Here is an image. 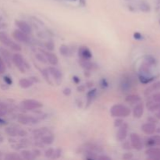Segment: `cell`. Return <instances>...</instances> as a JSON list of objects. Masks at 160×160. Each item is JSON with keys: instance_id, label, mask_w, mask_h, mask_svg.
Listing matches in <instances>:
<instances>
[{"instance_id": "cell-43", "label": "cell", "mask_w": 160, "mask_h": 160, "mask_svg": "<svg viewBox=\"0 0 160 160\" xmlns=\"http://www.w3.org/2000/svg\"><path fill=\"white\" fill-rule=\"evenodd\" d=\"M132 158H133V154L131 152L125 153V154L123 156V159H132Z\"/></svg>"}, {"instance_id": "cell-39", "label": "cell", "mask_w": 160, "mask_h": 160, "mask_svg": "<svg viewBox=\"0 0 160 160\" xmlns=\"http://www.w3.org/2000/svg\"><path fill=\"white\" fill-rule=\"evenodd\" d=\"M45 47H46L48 50L52 51V50L54 49V44H53V42H52V41H49V42H48L45 44Z\"/></svg>"}, {"instance_id": "cell-16", "label": "cell", "mask_w": 160, "mask_h": 160, "mask_svg": "<svg viewBox=\"0 0 160 160\" xmlns=\"http://www.w3.org/2000/svg\"><path fill=\"white\" fill-rule=\"evenodd\" d=\"M146 145L148 147H153L155 145L160 146V135H154L148 138L146 142Z\"/></svg>"}, {"instance_id": "cell-20", "label": "cell", "mask_w": 160, "mask_h": 160, "mask_svg": "<svg viewBox=\"0 0 160 160\" xmlns=\"http://www.w3.org/2000/svg\"><path fill=\"white\" fill-rule=\"evenodd\" d=\"M146 107L151 112H155V111L159 110L160 109V103L156 102L154 100L153 101H149L147 102Z\"/></svg>"}, {"instance_id": "cell-49", "label": "cell", "mask_w": 160, "mask_h": 160, "mask_svg": "<svg viewBox=\"0 0 160 160\" xmlns=\"http://www.w3.org/2000/svg\"><path fill=\"white\" fill-rule=\"evenodd\" d=\"M134 38L138 39L141 38V34H138V33H135V34H134Z\"/></svg>"}, {"instance_id": "cell-4", "label": "cell", "mask_w": 160, "mask_h": 160, "mask_svg": "<svg viewBox=\"0 0 160 160\" xmlns=\"http://www.w3.org/2000/svg\"><path fill=\"white\" fill-rule=\"evenodd\" d=\"M21 106L23 109L27 110H33V109H37L39 108H42L43 106L42 102L37 101V100L33 99H27L21 102Z\"/></svg>"}, {"instance_id": "cell-11", "label": "cell", "mask_w": 160, "mask_h": 160, "mask_svg": "<svg viewBox=\"0 0 160 160\" xmlns=\"http://www.w3.org/2000/svg\"><path fill=\"white\" fill-rule=\"evenodd\" d=\"M15 24L20 31L24 32L25 34H31V32H32V30H31V28L30 27V25L25 21H23V20H16Z\"/></svg>"}, {"instance_id": "cell-1", "label": "cell", "mask_w": 160, "mask_h": 160, "mask_svg": "<svg viewBox=\"0 0 160 160\" xmlns=\"http://www.w3.org/2000/svg\"><path fill=\"white\" fill-rule=\"evenodd\" d=\"M110 113L114 117H127L131 114V109L121 104L114 105L110 109Z\"/></svg>"}, {"instance_id": "cell-48", "label": "cell", "mask_w": 160, "mask_h": 160, "mask_svg": "<svg viewBox=\"0 0 160 160\" xmlns=\"http://www.w3.org/2000/svg\"><path fill=\"white\" fill-rule=\"evenodd\" d=\"M156 117L158 120H160V109L159 110H157V112L156 113Z\"/></svg>"}, {"instance_id": "cell-5", "label": "cell", "mask_w": 160, "mask_h": 160, "mask_svg": "<svg viewBox=\"0 0 160 160\" xmlns=\"http://www.w3.org/2000/svg\"><path fill=\"white\" fill-rule=\"evenodd\" d=\"M130 141H131V145L134 149L136 150H142L143 148V142H142V138H140V136L138 135L136 133H132L131 134L130 136Z\"/></svg>"}, {"instance_id": "cell-7", "label": "cell", "mask_w": 160, "mask_h": 160, "mask_svg": "<svg viewBox=\"0 0 160 160\" xmlns=\"http://www.w3.org/2000/svg\"><path fill=\"white\" fill-rule=\"evenodd\" d=\"M6 133L11 137H16V136L24 137V136L28 135V133L23 130L17 129V128H7L6 129Z\"/></svg>"}, {"instance_id": "cell-51", "label": "cell", "mask_w": 160, "mask_h": 160, "mask_svg": "<svg viewBox=\"0 0 160 160\" xmlns=\"http://www.w3.org/2000/svg\"><path fill=\"white\" fill-rule=\"evenodd\" d=\"M80 2H81L83 6H84L86 3V0H80Z\"/></svg>"}, {"instance_id": "cell-29", "label": "cell", "mask_w": 160, "mask_h": 160, "mask_svg": "<svg viewBox=\"0 0 160 160\" xmlns=\"http://www.w3.org/2000/svg\"><path fill=\"white\" fill-rule=\"evenodd\" d=\"M84 156H85L86 159H98V156H96L95 152L92 150H89V151L86 152L84 153Z\"/></svg>"}, {"instance_id": "cell-44", "label": "cell", "mask_w": 160, "mask_h": 160, "mask_svg": "<svg viewBox=\"0 0 160 160\" xmlns=\"http://www.w3.org/2000/svg\"><path fill=\"white\" fill-rule=\"evenodd\" d=\"M131 145H130V143L128 142H125L123 144V145H122V146H123V148H124V149H131Z\"/></svg>"}, {"instance_id": "cell-30", "label": "cell", "mask_w": 160, "mask_h": 160, "mask_svg": "<svg viewBox=\"0 0 160 160\" xmlns=\"http://www.w3.org/2000/svg\"><path fill=\"white\" fill-rule=\"evenodd\" d=\"M139 79H140L141 82L143 84H148V83L151 82L153 80L152 77H146V76H142V75H139Z\"/></svg>"}, {"instance_id": "cell-14", "label": "cell", "mask_w": 160, "mask_h": 160, "mask_svg": "<svg viewBox=\"0 0 160 160\" xmlns=\"http://www.w3.org/2000/svg\"><path fill=\"white\" fill-rule=\"evenodd\" d=\"M144 113V105L142 103H137L133 109V115L135 118H141Z\"/></svg>"}, {"instance_id": "cell-46", "label": "cell", "mask_w": 160, "mask_h": 160, "mask_svg": "<svg viewBox=\"0 0 160 160\" xmlns=\"http://www.w3.org/2000/svg\"><path fill=\"white\" fill-rule=\"evenodd\" d=\"M4 80H5V81H6V82L8 84H12V80H11L9 78H8V77H5Z\"/></svg>"}, {"instance_id": "cell-25", "label": "cell", "mask_w": 160, "mask_h": 160, "mask_svg": "<svg viewBox=\"0 0 160 160\" xmlns=\"http://www.w3.org/2000/svg\"><path fill=\"white\" fill-rule=\"evenodd\" d=\"M20 155H21V158L25 159H33L36 158L33 152H30L28 150H23V151L21 152Z\"/></svg>"}, {"instance_id": "cell-41", "label": "cell", "mask_w": 160, "mask_h": 160, "mask_svg": "<svg viewBox=\"0 0 160 160\" xmlns=\"http://www.w3.org/2000/svg\"><path fill=\"white\" fill-rule=\"evenodd\" d=\"M152 99L154 100L156 102L160 103V92H158V93L154 94L152 95Z\"/></svg>"}, {"instance_id": "cell-36", "label": "cell", "mask_w": 160, "mask_h": 160, "mask_svg": "<svg viewBox=\"0 0 160 160\" xmlns=\"http://www.w3.org/2000/svg\"><path fill=\"white\" fill-rule=\"evenodd\" d=\"M140 9L144 12H148L150 10V7L147 3H142L140 6Z\"/></svg>"}, {"instance_id": "cell-32", "label": "cell", "mask_w": 160, "mask_h": 160, "mask_svg": "<svg viewBox=\"0 0 160 160\" xmlns=\"http://www.w3.org/2000/svg\"><path fill=\"white\" fill-rule=\"evenodd\" d=\"M60 52L62 53L63 56H68L70 54V51H69V48L65 45H62L60 47Z\"/></svg>"}, {"instance_id": "cell-21", "label": "cell", "mask_w": 160, "mask_h": 160, "mask_svg": "<svg viewBox=\"0 0 160 160\" xmlns=\"http://www.w3.org/2000/svg\"><path fill=\"white\" fill-rule=\"evenodd\" d=\"M131 78H123V79L122 80V82H121L122 90L126 92V91H128L129 89H131Z\"/></svg>"}, {"instance_id": "cell-24", "label": "cell", "mask_w": 160, "mask_h": 160, "mask_svg": "<svg viewBox=\"0 0 160 160\" xmlns=\"http://www.w3.org/2000/svg\"><path fill=\"white\" fill-rule=\"evenodd\" d=\"M41 140H42V143L45 144V145H51V144H52L53 141H54V136L48 133V134L44 135L41 138Z\"/></svg>"}, {"instance_id": "cell-34", "label": "cell", "mask_w": 160, "mask_h": 160, "mask_svg": "<svg viewBox=\"0 0 160 160\" xmlns=\"http://www.w3.org/2000/svg\"><path fill=\"white\" fill-rule=\"evenodd\" d=\"M5 71H6V63L0 56V74L4 73Z\"/></svg>"}, {"instance_id": "cell-6", "label": "cell", "mask_w": 160, "mask_h": 160, "mask_svg": "<svg viewBox=\"0 0 160 160\" xmlns=\"http://www.w3.org/2000/svg\"><path fill=\"white\" fill-rule=\"evenodd\" d=\"M12 36L16 41L20 42H23V43H28L29 42V37L28 34H25L24 32L21 31L20 30H16L12 33Z\"/></svg>"}, {"instance_id": "cell-12", "label": "cell", "mask_w": 160, "mask_h": 160, "mask_svg": "<svg viewBox=\"0 0 160 160\" xmlns=\"http://www.w3.org/2000/svg\"><path fill=\"white\" fill-rule=\"evenodd\" d=\"M142 131H143L145 134H148V135H151L153 134L156 131V127L155 123L148 122V123H144L142 126Z\"/></svg>"}, {"instance_id": "cell-22", "label": "cell", "mask_w": 160, "mask_h": 160, "mask_svg": "<svg viewBox=\"0 0 160 160\" xmlns=\"http://www.w3.org/2000/svg\"><path fill=\"white\" fill-rule=\"evenodd\" d=\"M19 84L22 88H28L33 85V81L28 78H21L19 81Z\"/></svg>"}, {"instance_id": "cell-52", "label": "cell", "mask_w": 160, "mask_h": 160, "mask_svg": "<svg viewBox=\"0 0 160 160\" xmlns=\"http://www.w3.org/2000/svg\"><path fill=\"white\" fill-rule=\"evenodd\" d=\"M156 132L157 133H159V134H160V128H158V129H156Z\"/></svg>"}, {"instance_id": "cell-15", "label": "cell", "mask_w": 160, "mask_h": 160, "mask_svg": "<svg viewBox=\"0 0 160 160\" xmlns=\"http://www.w3.org/2000/svg\"><path fill=\"white\" fill-rule=\"evenodd\" d=\"M79 56L81 57V59H88L89 60L92 58V55L88 47H81L79 48Z\"/></svg>"}, {"instance_id": "cell-42", "label": "cell", "mask_w": 160, "mask_h": 160, "mask_svg": "<svg viewBox=\"0 0 160 160\" xmlns=\"http://www.w3.org/2000/svg\"><path fill=\"white\" fill-rule=\"evenodd\" d=\"M123 123V121L121 120V119H117V120H116L115 121H114V125H115V127H117V128L120 127Z\"/></svg>"}, {"instance_id": "cell-13", "label": "cell", "mask_w": 160, "mask_h": 160, "mask_svg": "<svg viewBox=\"0 0 160 160\" xmlns=\"http://www.w3.org/2000/svg\"><path fill=\"white\" fill-rule=\"evenodd\" d=\"M44 56H45V59H46L47 62H49L51 65L56 66L58 64V58L53 53L49 52H43Z\"/></svg>"}, {"instance_id": "cell-18", "label": "cell", "mask_w": 160, "mask_h": 160, "mask_svg": "<svg viewBox=\"0 0 160 160\" xmlns=\"http://www.w3.org/2000/svg\"><path fill=\"white\" fill-rule=\"evenodd\" d=\"M0 52H1L2 56L3 58V61H5V62H6L9 67H10L11 61H12L10 53H9L6 49H4V48H1V49H0Z\"/></svg>"}, {"instance_id": "cell-47", "label": "cell", "mask_w": 160, "mask_h": 160, "mask_svg": "<svg viewBox=\"0 0 160 160\" xmlns=\"http://www.w3.org/2000/svg\"><path fill=\"white\" fill-rule=\"evenodd\" d=\"M63 93L65 94L66 95H69L70 93H71V90L70 88H65L63 91Z\"/></svg>"}, {"instance_id": "cell-50", "label": "cell", "mask_w": 160, "mask_h": 160, "mask_svg": "<svg viewBox=\"0 0 160 160\" xmlns=\"http://www.w3.org/2000/svg\"><path fill=\"white\" fill-rule=\"evenodd\" d=\"M5 123H6V121L3 120L2 118H0V124H5Z\"/></svg>"}, {"instance_id": "cell-40", "label": "cell", "mask_w": 160, "mask_h": 160, "mask_svg": "<svg viewBox=\"0 0 160 160\" xmlns=\"http://www.w3.org/2000/svg\"><path fill=\"white\" fill-rule=\"evenodd\" d=\"M95 89L93 91H90V92H88V105L89 103L91 102V100L92 99V98L94 97V95H95Z\"/></svg>"}, {"instance_id": "cell-3", "label": "cell", "mask_w": 160, "mask_h": 160, "mask_svg": "<svg viewBox=\"0 0 160 160\" xmlns=\"http://www.w3.org/2000/svg\"><path fill=\"white\" fill-rule=\"evenodd\" d=\"M12 62H13L14 65H15L16 67L18 68V70H20V72H22V73H25L26 69L28 68V65L24 61L23 56L20 54H19V53H16V54H14L13 56H12Z\"/></svg>"}, {"instance_id": "cell-23", "label": "cell", "mask_w": 160, "mask_h": 160, "mask_svg": "<svg viewBox=\"0 0 160 160\" xmlns=\"http://www.w3.org/2000/svg\"><path fill=\"white\" fill-rule=\"evenodd\" d=\"M141 101V97L138 95H130L126 97V102L131 104H137Z\"/></svg>"}, {"instance_id": "cell-37", "label": "cell", "mask_w": 160, "mask_h": 160, "mask_svg": "<svg viewBox=\"0 0 160 160\" xmlns=\"http://www.w3.org/2000/svg\"><path fill=\"white\" fill-rule=\"evenodd\" d=\"M61 153H62V150L59 149V148L55 150L54 154H53L52 159H57V158H59L61 156Z\"/></svg>"}, {"instance_id": "cell-28", "label": "cell", "mask_w": 160, "mask_h": 160, "mask_svg": "<svg viewBox=\"0 0 160 160\" xmlns=\"http://www.w3.org/2000/svg\"><path fill=\"white\" fill-rule=\"evenodd\" d=\"M5 159L7 160H19L21 159V156L16 153H9L5 156Z\"/></svg>"}, {"instance_id": "cell-26", "label": "cell", "mask_w": 160, "mask_h": 160, "mask_svg": "<svg viewBox=\"0 0 160 160\" xmlns=\"http://www.w3.org/2000/svg\"><path fill=\"white\" fill-rule=\"evenodd\" d=\"M81 60L82 61H81V64L84 68L87 69V70H93L95 68V64L88 61V59H81Z\"/></svg>"}, {"instance_id": "cell-33", "label": "cell", "mask_w": 160, "mask_h": 160, "mask_svg": "<svg viewBox=\"0 0 160 160\" xmlns=\"http://www.w3.org/2000/svg\"><path fill=\"white\" fill-rule=\"evenodd\" d=\"M6 111H7V107L3 103H0V117H3L6 114Z\"/></svg>"}, {"instance_id": "cell-17", "label": "cell", "mask_w": 160, "mask_h": 160, "mask_svg": "<svg viewBox=\"0 0 160 160\" xmlns=\"http://www.w3.org/2000/svg\"><path fill=\"white\" fill-rule=\"evenodd\" d=\"M48 133H49V131L46 128H38L33 131V135H34V138L41 139L44 135L48 134Z\"/></svg>"}, {"instance_id": "cell-9", "label": "cell", "mask_w": 160, "mask_h": 160, "mask_svg": "<svg viewBox=\"0 0 160 160\" xmlns=\"http://www.w3.org/2000/svg\"><path fill=\"white\" fill-rule=\"evenodd\" d=\"M18 121L20 123L24 125H33L36 124L38 122V120L33 117H29V116H20L18 117Z\"/></svg>"}, {"instance_id": "cell-8", "label": "cell", "mask_w": 160, "mask_h": 160, "mask_svg": "<svg viewBox=\"0 0 160 160\" xmlns=\"http://www.w3.org/2000/svg\"><path fill=\"white\" fill-rule=\"evenodd\" d=\"M128 125L126 123L123 122V124L120 127H119L118 132L117 134V138L119 141L122 142V141L125 140L128 135Z\"/></svg>"}, {"instance_id": "cell-45", "label": "cell", "mask_w": 160, "mask_h": 160, "mask_svg": "<svg viewBox=\"0 0 160 160\" xmlns=\"http://www.w3.org/2000/svg\"><path fill=\"white\" fill-rule=\"evenodd\" d=\"M98 159H102V160H111V159L109 157L106 156H98Z\"/></svg>"}, {"instance_id": "cell-31", "label": "cell", "mask_w": 160, "mask_h": 160, "mask_svg": "<svg viewBox=\"0 0 160 160\" xmlns=\"http://www.w3.org/2000/svg\"><path fill=\"white\" fill-rule=\"evenodd\" d=\"M145 62H146L147 63H148L149 65L151 66H154L155 64H156V59H155L154 57H152V56H146L145 57Z\"/></svg>"}, {"instance_id": "cell-27", "label": "cell", "mask_w": 160, "mask_h": 160, "mask_svg": "<svg viewBox=\"0 0 160 160\" xmlns=\"http://www.w3.org/2000/svg\"><path fill=\"white\" fill-rule=\"evenodd\" d=\"M160 90V81L154 83L153 84H152L149 88H147V90L145 91V94L151 93L152 92H154V91H159Z\"/></svg>"}, {"instance_id": "cell-2", "label": "cell", "mask_w": 160, "mask_h": 160, "mask_svg": "<svg viewBox=\"0 0 160 160\" xmlns=\"http://www.w3.org/2000/svg\"><path fill=\"white\" fill-rule=\"evenodd\" d=\"M0 42L3 45L9 47L11 49L14 50V51L19 52L21 50V46L19 44L16 43L15 42L11 40L9 38V36L7 35V34L6 32H4V31H0Z\"/></svg>"}, {"instance_id": "cell-53", "label": "cell", "mask_w": 160, "mask_h": 160, "mask_svg": "<svg viewBox=\"0 0 160 160\" xmlns=\"http://www.w3.org/2000/svg\"><path fill=\"white\" fill-rule=\"evenodd\" d=\"M159 23H160V20H159Z\"/></svg>"}, {"instance_id": "cell-19", "label": "cell", "mask_w": 160, "mask_h": 160, "mask_svg": "<svg viewBox=\"0 0 160 160\" xmlns=\"http://www.w3.org/2000/svg\"><path fill=\"white\" fill-rule=\"evenodd\" d=\"M48 72L56 80H60L61 78H62V73H61V72L58 69H56V67H49L48 69Z\"/></svg>"}, {"instance_id": "cell-10", "label": "cell", "mask_w": 160, "mask_h": 160, "mask_svg": "<svg viewBox=\"0 0 160 160\" xmlns=\"http://www.w3.org/2000/svg\"><path fill=\"white\" fill-rule=\"evenodd\" d=\"M145 154L148 159L160 160V149L157 148H149L145 151Z\"/></svg>"}, {"instance_id": "cell-35", "label": "cell", "mask_w": 160, "mask_h": 160, "mask_svg": "<svg viewBox=\"0 0 160 160\" xmlns=\"http://www.w3.org/2000/svg\"><path fill=\"white\" fill-rule=\"evenodd\" d=\"M54 152L55 149H53V148H48V149H47L46 151H45V156H46L47 158H51L52 159L53 154H54Z\"/></svg>"}, {"instance_id": "cell-38", "label": "cell", "mask_w": 160, "mask_h": 160, "mask_svg": "<svg viewBox=\"0 0 160 160\" xmlns=\"http://www.w3.org/2000/svg\"><path fill=\"white\" fill-rule=\"evenodd\" d=\"M36 58H37L38 59L40 62H47V60L46 59H45V56H42V54H40V53H38V54L36 55Z\"/></svg>"}]
</instances>
